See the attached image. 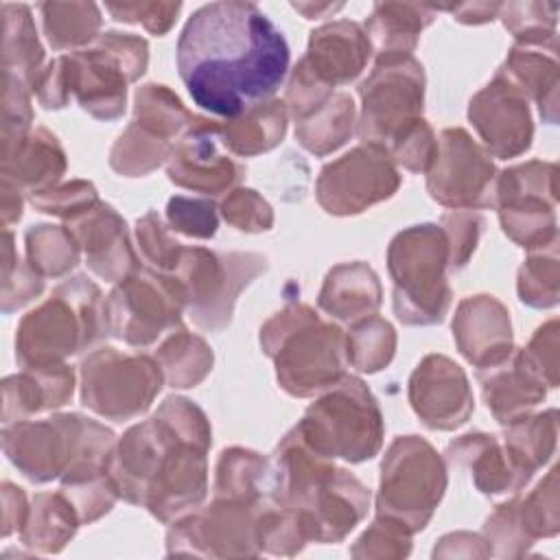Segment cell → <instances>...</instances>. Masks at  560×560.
<instances>
[{"label": "cell", "instance_id": "cell-53", "mask_svg": "<svg viewBox=\"0 0 560 560\" xmlns=\"http://www.w3.org/2000/svg\"><path fill=\"white\" fill-rule=\"evenodd\" d=\"M438 153V140L427 125V120H418L411 125L389 149L387 155L392 162L402 164L411 173L429 171L433 158Z\"/></svg>", "mask_w": 560, "mask_h": 560}, {"label": "cell", "instance_id": "cell-5", "mask_svg": "<svg viewBox=\"0 0 560 560\" xmlns=\"http://www.w3.org/2000/svg\"><path fill=\"white\" fill-rule=\"evenodd\" d=\"M103 332L107 326L101 291L85 276H74L20 322L15 359L22 368L57 365L94 343Z\"/></svg>", "mask_w": 560, "mask_h": 560}, {"label": "cell", "instance_id": "cell-12", "mask_svg": "<svg viewBox=\"0 0 560 560\" xmlns=\"http://www.w3.org/2000/svg\"><path fill=\"white\" fill-rule=\"evenodd\" d=\"M184 306L186 293L175 276L138 269L109 293L105 326L120 341L142 348L179 326Z\"/></svg>", "mask_w": 560, "mask_h": 560}, {"label": "cell", "instance_id": "cell-42", "mask_svg": "<svg viewBox=\"0 0 560 560\" xmlns=\"http://www.w3.org/2000/svg\"><path fill=\"white\" fill-rule=\"evenodd\" d=\"M269 475V464L254 451H223L217 464L214 494L219 499L260 501V481Z\"/></svg>", "mask_w": 560, "mask_h": 560}, {"label": "cell", "instance_id": "cell-24", "mask_svg": "<svg viewBox=\"0 0 560 560\" xmlns=\"http://www.w3.org/2000/svg\"><path fill=\"white\" fill-rule=\"evenodd\" d=\"M68 228L85 249L90 269L103 280H125L140 269L129 243L127 225L112 206L98 201L88 212L70 219Z\"/></svg>", "mask_w": 560, "mask_h": 560}, {"label": "cell", "instance_id": "cell-2", "mask_svg": "<svg viewBox=\"0 0 560 560\" xmlns=\"http://www.w3.org/2000/svg\"><path fill=\"white\" fill-rule=\"evenodd\" d=\"M210 424L186 398H166L158 413L131 427L109 457V477L129 503L168 523L197 508L208 490Z\"/></svg>", "mask_w": 560, "mask_h": 560}, {"label": "cell", "instance_id": "cell-16", "mask_svg": "<svg viewBox=\"0 0 560 560\" xmlns=\"http://www.w3.org/2000/svg\"><path fill=\"white\" fill-rule=\"evenodd\" d=\"M429 195L455 210L494 206V166L464 129H444L427 171Z\"/></svg>", "mask_w": 560, "mask_h": 560}, {"label": "cell", "instance_id": "cell-11", "mask_svg": "<svg viewBox=\"0 0 560 560\" xmlns=\"http://www.w3.org/2000/svg\"><path fill=\"white\" fill-rule=\"evenodd\" d=\"M267 269L260 254H214L203 247H184L171 276L186 293V308L192 322L206 330H221L230 317L236 295Z\"/></svg>", "mask_w": 560, "mask_h": 560}, {"label": "cell", "instance_id": "cell-58", "mask_svg": "<svg viewBox=\"0 0 560 560\" xmlns=\"http://www.w3.org/2000/svg\"><path fill=\"white\" fill-rule=\"evenodd\" d=\"M2 503H4V510H2V518H4L2 534L9 536L15 529L20 532V527L24 523V516L28 512V505H26L22 488H18V486H13L9 481L2 483Z\"/></svg>", "mask_w": 560, "mask_h": 560}, {"label": "cell", "instance_id": "cell-39", "mask_svg": "<svg viewBox=\"0 0 560 560\" xmlns=\"http://www.w3.org/2000/svg\"><path fill=\"white\" fill-rule=\"evenodd\" d=\"M136 118L133 122L147 127L164 140H173L182 131H188L201 116L190 114L182 101L166 85H142L136 92Z\"/></svg>", "mask_w": 560, "mask_h": 560}, {"label": "cell", "instance_id": "cell-32", "mask_svg": "<svg viewBox=\"0 0 560 560\" xmlns=\"http://www.w3.org/2000/svg\"><path fill=\"white\" fill-rule=\"evenodd\" d=\"M287 131L284 101L269 98L221 125V142L234 155H258L282 142Z\"/></svg>", "mask_w": 560, "mask_h": 560}, {"label": "cell", "instance_id": "cell-45", "mask_svg": "<svg viewBox=\"0 0 560 560\" xmlns=\"http://www.w3.org/2000/svg\"><path fill=\"white\" fill-rule=\"evenodd\" d=\"M44 291L42 276L22 262L13 247V234L4 232V262H2V313H11Z\"/></svg>", "mask_w": 560, "mask_h": 560}, {"label": "cell", "instance_id": "cell-35", "mask_svg": "<svg viewBox=\"0 0 560 560\" xmlns=\"http://www.w3.org/2000/svg\"><path fill=\"white\" fill-rule=\"evenodd\" d=\"M354 103L346 92H332V96L319 105L313 114L295 122V138L304 149L315 155H326L339 149L352 133Z\"/></svg>", "mask_w": 560, "mask_h": 560}, {"label": "cell", "instance_id": "cell-7", "mask_svg": "<svg viewBox=\"0 0 560 560\" xmlns=\"http://www.w3.org/2000/svg\"><path fill=\"white\" fill-rule=\"evenodd\" d=\"M448 262V241L440 225L422 223L396 234L387 267L394 280V311L402 324L427 326L444 319L451 304L444 278Z\"/></svg>", "mask_w": 560, "mask_h": 560}, {"label": "cell", "instance_id": "cell-54", "mask_svg": "<svg viewBox=\"0 0 560 560\" xmlns=\"http://www.w3.org/2000/svg\"><path fill=\"white\" fill-rule=\"evenodd\" d=\"M558 322L540 326L532 339V343L518 352L523 365L545 385L556 387L558 383Z\"/></svg>", "mask_w": 560, "mask_h": 560}, {"label": "cell", "instance_id": "cell-60", "mask_svg": "<svg viewBox=\"0 0 560 560\" xmlns=\"http://www.w3.org/2000/svg\"><path fill=\"white\" fill-rule=\"evenodd\" d=\"M20 217H22L20 188L2 179V225L9 228L11 223L20 221Z\"/></svg>", "mask_w": 560, "mask_h": 560}, {"label": "cell", "instance_id": "cell-15", "mask_svg": "<svg viewBox=\"0 0 560 560\" xmlns=\"http://www.w3.org/2000/svg\"><path fill=\"white\" fill-rule=\"evenodd\" d=\"M400 186V175L389 155L372 144L357 147L326 164L317 177V201L328 214H359L389 199Z\"/></svg>", "mask_w": 560, "mask_h": 560}, {"label": "cell", "instance_id": "cell-25", "mask_svg": "<svg viewBox=\"0 0 560 560\" xmlns=\"http://www.w3.org/2000/svg\"><path fill=\"white\" fill-rule=\"evenodd\" d=\"M74 392V374L66 363L24 368V372L2 381L4 424L26 420V416L63 407Z\"/></svg>", "mask_w": 560, "mask_h": 560}, {"label": "cell", "instance_id": "cell-40", "mask_svg": "<svg viewBox=\"0 0 560 560\" xmlns=\"http://www.w3.org/2000/svg\"><path fill=\"white\" fill-rule=\"evenodd\" d=\"M79 241L70 228L35 225L26 232V262L44 278H59L79 262Z\"/></svg>", "mask_w": 560, "mask_h": 560}, {"label": "cell", "instance_id": "cell-1", "mask_svg": "<svg viewBox=\"0 0 560 560\" xmlns=\"http://www.w3.org/2000/svg\"><path fill=\"white\" fill-rule=\"evenodd\" d=\"M177 70L199 107L236 118L282 85L289 46L254 2H210L182 28Z\"/></svg>", "mask_w": 560, "mask_h": 560}, {"label": "cell", "instance_id": "cell-22", "mask_svg": "<svg viewBox=\"0 0 560 560\" xmlns=\"http://www.w3.org/2000/svg\"><path fill=\"white\" fill-rule=\"evenodd\" d=\"M70 94L94 118L114 120L125 112L127 83H131L122 63L101 44L92 50H79L61 57Z\"/></svg>", "mask_w": 560, "mask_h": 560}, {"label": "cell", "instance_id": "cell-3", "mask_svg": "<svg viewBox=\"0 0 560 560\" xmlns=\"http://www.w3.org/2000/svg\"><path fill=\"white\" fill-rule=\"evenodd\" d=\"M269 479L273 503L298 514L308 540H341L370 505L368 488L348 470L313 453L295 431L278 444Z\"/></svg>", "mask_w": 560, "mask_h": 560}, {"label": "cell", "instance_id": "cell-57", "mask_svg": "<svg viewBox=\"0 0 560 560\" xmlns=\"http://www.w3.org/2000/svg\"><path fill=\"white\" fill-rule=\"evenodd\" d=\"M101 46H105L125 68V72L129 74L131 81H136L138 77L144 74L147 70V61H149V55H147V42L138 35H131V33H116V31H109L105 35H101L98 39Z\"/></svg>", "mask_w": 560, "mask_h": 560}, {"label": "cell", "instance_id": "cell-36", "mask_svg": "<svg viewBox=\"0 0 560 560\" xmlns=\"http://www.w3.org/2000/svg\"><path fill=\"white\" fill-rule=\"evenodd\" d=\"M212 359L214 357L210 346L188 330L175 332L155 352V361L164 374V381L179 389L201 383L212 370Z\"/></svg>", "mask_w": 560, "mask_h": 560}, {"label": "cell", "instance_id": "cell-33", "mask_svg": "<svg viewBox=\"0 0 560 560\" xmlns=\"http://www.w3.org/2000/svg\"><path fill=\"white\" fill-rule=\"evenodd\" d=\"M2 72L15 74L20 81L35 88L42 74L44 48L37 39V31L26 4H2Z\"/></svg>", "mask_w": 560, "mask_h": 560}, {"label": "cell", "instance_id": "cell-6", "mask_svg": "<svg viewBox=\"0 0 560 560\" xmlns=\"http://www.w3.org/2000/svg\"><path fill=\"white\" fill-rule=\"evenodd\" d=\"M2 446L26 479L46 483L77 464L109 466L114 433L83 416L59 413L48 420L4 424Z\"/></svg>", "mask_w": 560, "mask_h": 560}, {"label": "cell", "instance_id": "cell-52", "mask_svg": "<svg viewBox=\"0 0 560 560\" xmlns=\"http://www.w3.org/2000/svg\"><path fill=\"white\" fill-rule=\"evenodd\" d=\"M168 223L175 232L192 238H210L217 232V208L208 199L173 197L166 206Z\"/></svg>", "mask_w": 560, "mask_h": 560}, {"label": "cell", "instance_id": "cell-50", "mask_svg": "<svg viewBox=\"0 0 560 560\" xmlns=\"http://www.w3.org/2000/svg\"><path fill=\"white\" fill-rule=\"evenodd\" d=\"M136 236L142 256L162 273H173L184 247L171 238L164 223L155 212H147L136 223Z\"/></svg>", "mask_w": 560, "mask_h": 560}, {"label": "cell", "instance_id": "cell-41", "mask_svg": "<svg viewBox=\"0 0 560 560\" xmlns=\"http://www.w3.org/2000/svg\"><path fill=\"white\" fill-rule=\"evenodd\" d=\"M396 350V332L389 322L378 315L354 322L346 335V361L359 372L383 370Z\"/></svg>", "mask_w": 560, "mask_h": 560}, {"label": "cell", "instance_id": "cell-23", "mask_svg": "<svg viewBox=\"0 0 560 560\" xmlns=\"http://www.w3.org/2000/svg\"><path fill=\"white\" fill-rule=\"evenodd\" d=\"M370 52L372 44L368 33L357 22L339 20L311 33L308 50L295 68L311 79L335 88L357 79L365 68Z\"/></svg>", "mask_w": 560, "mask_h": 560}, {"label": "cell", "instance_id": "cell-18", "mask_svg": "<svg viewBox=\"0 0 560 560\" xmlns=\"http://www.w3.org/2000/svg\"><path fill=\"white\" fill-rule=\"evenodd\" d=\"M219 142L221 125L199 118L171 149L166 160L168 179L203 195L225 192L243 177V166L221 153Z\"/></svg>", "mask_w": 560, "mask_h": 560}, {"label": "cell", "instance_id": "cell-56", "mask_svg": "<svg viewBox=\"0 0 560 560\" xmlns=\"http://www.w3.org/2000/svg\"><path fill=\"white\" fill-rule=\"evenodd\" d=\"M182 2H131V4H107V11L118 22H140L149 33L164 35L173 22Z\"/></svg>", "mask_w": 560, "mask_h": 560}, {"label": "cell", "instance_id": "cell-49", "mask_svg": "<svg viewBox=\"0 0 560 560\" xmlns=\"http://www.w3.org/2000/svg\"><path fill=\"white\" fill-rule=\"evenodd\" d=\"M31 203L39 212L63 217L70 221L96 206L98 197L96 188L90 182H70L63 186H50L46 190L33 192Z\"/></svg>", "mask_w": 560, "mask_h": 560}, {"label": "cell", "instance_id": "cell-47", "mask_svg": "<svg viewBox=\"0 0 560 560\" xmlns=\"http://www.w3.org/2000/svg\"><path fill=\"white\" fill-rule=\"evenodd\" d=\"M518 295L525 304L534 308H547L558 302V258L551 256H532L518 273Z\"/></svg>", "mask_w": 560, "mask_h": 560}, {"label": "cell", "instance_id": "cell-31", "mask_svg": "<svg viewBox=\"0 0 560 560\" xmlns=\"http://www.w3.org/2000/svg\"><path fill=\"white\" fill-rule=\"evenodd\" d=\"M479 378L483 385V398L488 402V409L501 424H510L527 416V409L545 398V383H540L523 365L518 354L514 357V363L510 368L503 363L494 370H488V376L479 374Z\"/></svg>", "mask_w": 560, "mask_h": 560}, {"label": "cell", "instance_id": "cell-30", "mask_svg": "<svg viewBox=\"0 0 560 560\" xmlns=\"http://www.w3.org/2000/svg\"><path fill=\"white\" fill-rule=\"evenodd\" d=\"M81 516L72 501L59 492L35 494L20 527L22 545L42 553H57L74 536Z\"/></svg>", "mask_w": 560, "mask_h": 560}, {"label": "cell", "instance_id": "cell-59", "mask_svg": "<svg viewBox=\"0 0 560 560\" xmlns=\"http://www.w3.org/2000/svg\"><path fill=\"white\" fill-rule=\"evenodd\" d=\"M501 4L497 2H472V4H457V7H451L448 11L455 15L457 22H464V24H483V22H490L497 18Z\"/></svg>", "mask_w": 560, "mask_h": 560}, {"label": "cell", "instance_id": "cell-13", "mask_svg": "<svg viewBox=\"0 0 560 560\" xmlns=\"http://www.w3.org/2000/svg\"><path fill=\"white\" fill-rule=\"evenodd\" d=\"M158 361L101 348L81 363V400L109 420H129L147 411L162 387Z\"/></svg>", "mask_w": 560, "mask_h": 560}, {"label": "cell", "instance_id": "cell-43", "mask_svg": "<svg viewBox=\"0 0 560 560\" xmlns=\"http://www.w3.org/2000/svg\"><path fill=\"white\" fill-rule=\"evenodd\" d=\"M168 155H171L168 140L160 138L158 133L149 131L138 122H131L125 129V133H120V138L116 140L109 155V164L114 171L127 177H138L158 168Z\"/></svg>", "mask_w": 560, "mask_h": 560}, {"label": "cell", "instance_id": "cell-61", "mask_svg": "<svg viewBox=\"0 0 560 560\" xmlns=\"http://www.w3.org/2000/svg\"><path fill=\"white\" fill-rule=\"evenodd\" d=\"M343 4H306V2H293V9L295 11H300V13H304L308 20H313V18H324L326 13H335V11H339Z\"/></svg>", "mask_w": 560, "mask_h": 560}, {"label": "cell", "instance_id": "cell-4", "mask_svg": "<svg viewBox=\"0 0 560 560\" xmlns=\"http://www.w3.org/2000/svg\"><path fill=\"white\" fill-rule=\"evenodd\" d=\"M260 346L276 361L278 383L298 398L337 385L346 372V335L306 304H291L260 328Z\"/></svg>", "mask_w": 560, "mask_h": 560}, {"label": "cell", "instance_id": "cell-8", "mask_svg": "<svg viewBox=\"0 0 560 560\" xmlns=\"http://www.w3.org/2000/svg\"><path fill=\"white\" fill-rule=\"evenodd\" d=\"M293 431L319 457L357 464L378 453L383 416L365 383L343 376L306 409Z\"/></svg>", "mask_w": 560, "mask_h": 560}, {"label": "cell", "instance_id": "cell-29", "mask_svg": "<svg viewBox=\"0 0 560 560\" xmlns=\"http://www.w3.org/2000/svg\"><path fill=\"white\" fill-rule=\"evenodd\" d=\"M497 74L508 79L525 98L534 96L538 101L540 116H545L547 122H556V114H558L556 50L545 52V44H516L510 50L505 66Z\"/></svg>", "mask_w": 560, "mask_h": 560}, {"label": "cell", "instance_id": "cell-44", "mask_svg": "<svg viewBox=\"0 0 560 560\" xmlns=\"http://www.w3.org/2000/svg\"><path fill=\"white\" fill-rule=\"evenodd\" d=\"M556 468L547 475L545 481L525 499L516 501L518 525L525 538L532 542L540 536H553L558 532V486H556Z\"/></svg>", "mask_w": 560, "mask_h": 560}, {"label": "cell", "instance_id": "cell-19", "mask_svg": "<svg viewBox=\"0 0 560 560\" xmlns=\"http://www.w3.org/2000/svg\"><path fill=\"white\" fill-rule=\"evenodd\" d=\"M468 118L483 140L488 155L514 158L532 144V116L527 98L501 74L470 98Z\"/></svg>", "mask_w": 560, "mask_h": 560}, {"label": "cell", "instance_id": "cell-51", "mask_svg": "<svg viewBox=\"0 0 560 560\" xmlns=\"http://www.w3.org/2000/svg\"><path fill=\"white\" fill-rule=\"evenodd\" d=\"M221 214L243 232H267L273 225L271 206L252 188L232 190L221 203Z\"/></svg>", "mask_w": 560, "mask_h": 560}, {"label": "cell", "instance_id": "cell-14", "mask_svg": "<svg viewBox=\"0 0 560 560\" xmlns=\"http://www.w3.org/2000/svg\"><path fill=\"white\" fill-rule=\"evenodd\" d=\"M494 206L503 232L521 247L556 245V164L527 162L494 182Z\"/></svg>", "mask_w": 560, "mask_h": 560}, {"label": "cell", "instance_id": "cell-20", "mask_svg": "<svg viewBox=\"0 0 560 560\" xmlns=\"http://www.w3.org/2000/svg\"><path fill=\"white\" fill-rule=\"evenodd\" d=\"M409 402L429 427L451 431L472 413V392L464 370L448 357H424L409 378Z\"/></svg>", "mask_w": 560, "mask_h": 560}, {"label": "cell", "instance_id": "cell-10", "mask_svg": "<svg viewBox=\"0 0 560 560\" xmlns=\"http://www.w3.org/2000/svg\"><path fill=\"white\" fill-rule=\"evenodd\" d=\"M361 118L359 138L365 144L387 149L418 120H422L424 72L402 52H378L372 74L359 85Z\"/></svg>", "mask_w": 560, "mask_h": 560}, {"label": "cell", "instance_id": "cell-26", "mask_svg": "<svg viewBox=\"0 0 560 560\" xmlns=\"http://www.w3.org/2000/svg\"><path fill=\"white\" fill-rule=\"evenodd\" d=\"M63 171V149L44 127L31 129L11 153L2 155V179L20 190H31V195L55 186Z\"/></svg>", "mask_w": 560, "mask_h": 560}, {"label": "cell", "instance_id": "cell-34", "mask_svg": "<svg viewBox=\"0 0 560 560\" xmlns=\"http://www.w3.org/2000/svg\"><path fill=\"white\" fill-rule=\"evenodd\" d=\"M435 9L409 2H381L374 4L372 15L365 22L368 35L376 42L381 52L411 55L418 35L431 24Z\"/></svg>", "mask_w": 560, "mask_h": 560}, {"label": "cell", "instance_id": "cell-48", "mask_svg": "<svg viewBox=\"0 0 560 560\" xmlns=\"http://www.w3.org/2000/svg\"><path fill=\"white\" fill-rule=\"evenodd\" d=\"M411 551V532L387 516H376L352 547L357 558H405Z\"/></svg>", "mask_w": 560, "mask_h": 560}, {"label": "cell", "instance_id": "cell-55", "mask_svg": "<svg viewBox=\"0 0 560 560\" xmlns=\"http://www.w3.org/2000/svg\"><path fill=\"white\" fill-rule=\"evenodd\" d=\"M481 217L475 212H451L442 217V230L448 241V254H451V267H464L470 254L475 252V245L481 234Z\"/></svg>", "mask_w": 560, "mask_h": 560}, {"label": "cell", "instance_id": "cell-21", "mask_svg": "<svg viewBox=\"0 0 560 560\" xmlns=\"http://www.w3.org/2000/svg\"><path fill=\"white\" fill-rule=\"evenodd\" d=\"M453 337L459 352L479 372L494 370L510 361V315L492 295H472L459 302L453 319Z\"/></svg>", "mask_w": 560, "mask_h": 560}, {"label": "cell", "instance_id": "cell-9", "mask_svg": "<svg viewBox=\"0 0 560 560\" xmlns=\"http://www.w3.org/2000/svg\"><path fill=\"white\" fill-rule=\"evenodd\" d=\"M444 488L446 466L435 448L418 435L396 438L381 466L376 514L398 521L413 534L429 523Z\"/></svg>", "mask_w": 560, "mask_h": 560}, {"label": "cell", "instance_id": "cell-38", "mask_svg": "<svg viewBox=\"0 0 560 560\" xmlns=\"http://www.w3.org/2000/svg\"><path fill=\"white\" fill-rule=\"evenodd\" d=\"M39 11L46 39L55 50L83 46L101 28V11L92 2H44Z\"/></svg>", "mask_w": 560, "mask_h": 560}, {"label": "cell", "instance_id": "cell-46", "mask_svg": "<svg viewBox=\"0 0 560 560\" xmlns=\"http://www.w3.org/2000/svg\"><path fill=\"white\" fill-rule=\"evenodd\" d=\"M2 155L11 153L31 133V98L28 85L11 72H2Z\"/></svg>", "mask_w": 560, "mask_h": 560}, {"label": "cell", "instance_id": "cell-27", "mask_svg": "<svg viewBox=\"0 0 560 560\" xmlns=\"http://www.w3.org/2000/svg\"><path fill=\"white\" fill-rule=\"evenodd\" d=\"M451 459L464 462L472 470L475 486L483 494L516 492L527 483V477L516 468L505 446L497 442L494 435L468 433L457 442L448 444Z\"/></svg>", "mask_w": 560, "mask_h": 560}, {"label": "cell", "instance_id": "cell-17", "mask_svg": "<svg viewBox=\"0 0 560 560\" xmlns=\"http://www.w3.org/2000/svg\"><path fill=\"white\" fill-rule=\"evenodd\" d=\"M260 501L219 499L199 514L177 521L168 532V553L256 556Z\"/></svg>", "mask_w": 560, "mask_h": 560}, {"label": "cell", "instance_id": "cell-37", "mask_svg": "<svg viewBox=\"0 0 560 560\" xmlns=\"http://www.w3.org/2000/svg\"><path fill=\"white\" fill-rule=\"evenodd\" d=\"M558 435L556 411L538 413L534 418H518L508 424L505 431V451L516 464V468L529 479L532 472L542 466L553 453Z\"/></svg>", "mask_w": 560, "mask_h": 560}, {"label": "cell", "instance_id": "cell-28", "mask_svg": "<svg viewBox=\"0 0 560 560\" xmlns=\"http://www.w3.org/2000/svg\"><path fill=\"white\" fill-rule=\"evenodd\" d=\"M381 304V282L363 262L337 265L324 280L319 306L341 322H359L374 315Z\"/></svg>", "mask_w": 560, "mask_h": 560}]
</instances>
